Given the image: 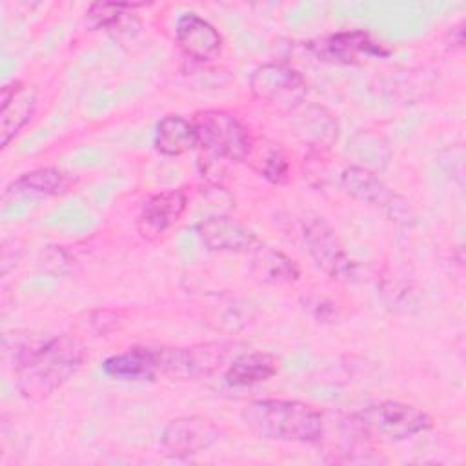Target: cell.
Masks as SVG:
<instances>
[{
	"mask_svg": "<svg viewBox=\"0 0 466 466\" xmlns=\"http://www.w3.org/2000/svg\"><path fill=\"white\" fill-rule=\"evenodd\" d=\"M175 36L182 53L197 62L215 60L222 53L220 33L197 13H186L177 20Z\"/></svg>",
	"mask_w": 466,
	"mask_h": 466,
	"instance_id": "4fadbf2b",
	"label": "cell"
},
{
	"mask_svg": "<svg viewBox=\"0 0 466 466\" xmlns=\"http://www.w3.org/2000/svg\"><path fill=\"white\" fill-rule=\"evenodd\" d=\"M197 146L213 160L240 162L249 153V138L244 126L228 111L206 109L195 115Z\"/></svg>",
	"mask_w": 466,
	"mask_h": 466,
	"instance_id": "3957f363",
	"label": "cell"
},
{
	"mask_svg": "<svg viewBox=\"0 0 466 466\" xmlns=\"http://www.w3.org/2000/svg\"><path fill=\"white\" fill-rule=\"evenodd\" d=\"M102 370L107 377L127 382L153 380L160 375L158 350L149 348H131L124 353L113 355L104 360Z\"/></svg>",
	"mask_w": 466,
	"mask_h": 466,
	"instance_id": "2e32d148",
	"label": "cell"
},
{
	"mask_svg": "<svg viewBox=\"0 0 466 466\" xmlns=\"http://www.w3.org/2000/svg\"><path fill=\"white\" fill-rule=\"evenodd\" d=\"M288 169H289V164L284 157L282 151H271L264 162V167H262V175L264 178H268L269 182L273 184H280L288 178Z\"/></svg>",
	"mask_w": 466,
	"mask_h": 466,
	"instance_id": "44dd1931",
	"label": "cell"
},
{
	"mask_svg": "<svg viewBox=\"0 0 466 466\" xmlns=\"http://www.w3.org/2000/svg\"><path fill=\"white\" fill-rule=\"evenodd\" d=\"M36 109V91L20 80L5 84L0 95V144L9 142L29 124Z\"/></svg>",
	"mask_w": 466,
	"mask_h": 466,
	"instance_id": "7c38bea8",
	"label": "cell"
},
{
	"mask_svg": "<svg viewBox=\"0 0 466 466\" xmlns=\"http://www.w3.org/2000/svg\"><path fill=\"white\" fill-rule=\"evenodd\" d=\"M302 238L309 257L328 277L337 280H351L355 277V262L346 253L335 229L322 217L304 218Z\"/></svg>",
	"mask_w": 466,
	"mask_h": 466,
	"instance_id": "8992f818",
	"label": "cell"
},
{
	"mask_svg": "<svg viewBox=\"0 0 466 466\" xmlns=\"http://www.w3.org/2000/svg\"><path fill=\"white\" fill-rule=\"evenodd\" d=\"M220 439L218 426L204 415H184L173 419L162 431L160 446L169 457L197 455Z\"/></svg>",
	"mask_w": 466,
	"mask_h": 466,
	"instance_id": "9c48e42d",
	"label": "cell"
},
{
	"mask_svg": "<svg viewBox=\"0 0 466 466\" xmlns=\"http://www.w3.org/2000/svg\"><path fill=\"white\" fill-rule=\"evenodd\" d=\"M340 187L353 198L380 209L390 220L399 224H413V211L406 198L388 187L371 169L362 166H348L340 173Z\"/></svg>",
	"mask_w": 466,
	"mask_h": 466,
	"instance_id": "5b68a950",
	"label": "cell"
},
{
	"mask_svg": "<svg viewBox=\"0 0 466 466\" xmlns=\"http://www.w3.org/2000/svg\"><path fill=\"white\" fill-rule=\"evenodd\" d=\"M144 4H131V2H95L87 9V18L95 27L111 29L122 22L129 11L140 7Z\"/></svg>",
	"mask_w": 466,
	"mask_h": 466,
	"instance_id": "ffe728a7",
	"label": "cell"
},
{
	"mask_svg": "<svg viewBox=\"0 0 466 466\" xmlns=\"http://www.w3.org/2000/svg\"><path fill=\"white\" fill-rule=\"evenodd\" d=\"M315 51L320 56L337 60V62H357L359 58H368V56H384L388 55V49L377 40L371 38L370 33L353 29V31H342L329 35L322 38L319 44L313 46Z\"/></svg>",
	"mask_w": 466,
	"mask_h": 466,
	"instance_id": "5bb4252c",
	"label": "cell"
},
{
	"mask_svg": "<svg viewBox=\"0 0 466 466\" xmlns=\"http://www.w3.org/2000/svg\"><path fill=\"white\" fill-rule=\"evenodd\" d=\"M353 419L364 431H375L393 441L410 439L431 426V417L424 410L399 400L370 404L357 411Z\"/></svg>",
	"mask_w": 466,
	"mask_h": 466,
	"instance_id": "277c9868",
	"label": "cell"
},
{
	"mask_svg": "<svg viewBox=\"0 0 466 466\" xmlns=\"http://www.w3.org/2000/svg\"><path fill=\"white\" fill-rule=\"evenodd\" d=\"M155 149L166 157H178L197 147V131L193 122L180 115L164 116L155 129Z\"/></svg>",
	"mask_w": 466,
	"mask_h": 466,
	"instance_id": "d6986e66",
	"label": "cell"
},
{
	"mask_svg": "<svg viewBox=\"0 0 466 466\" xmlns=\"http://www.w3.org/2000/svg\"><path fill=\"white\" fill-rule=\"evenodd\" d=\"M73 178L58 169V167H40L29 173H24L16 180H13L4 195L2 200L7 198H27V197H58L71 189Z\"/></svg>",
	"mask_w": 466,
	"mask_h": 466,
	"instance_id": "9a60e30c",
	"label": "cell"
},
{
	"mask_svg": "<svg viewBox=\"0 0 466 466\" xmlns=\"http://www.w3.org/2000/svg\"><path fill=\"white\" fill-rule=\"evenodd\" d=\"M228 353L224 344H200L191 348H162L158 350L160 375L173 380H189L209 375L220 366Z\"/></svg>",
	"mask_w": 466,
	"mask_h": 466,
	"instance_id": "ba28073f",
	"label": "cell"
},
{
	"mask_svg": "<svg viewBox=\"0 0 466 466\" xmlns=\"http://www.w3.org/2000/svg\"><path fill=\"white\" fill-rule=\"evenodd\" d=\"M280 360L268 351H251L233 359L226 371V382L229 386H253L269 380L279 373Z\"/></svg>",
	"mask_w": 466,
	"mask_h": 466,
	"instance_id": "e0dca14e",
	"label": "cell"
},
{
	"mask_svg": "<svg viewBox=\"0 0 466 466\" xmlns=\"http://www.w3.org/2000/svg\"><path fill=\"white\" fill-rule=\"evenodd\" d=\"M187 206V197L182 189H164L144 200L137 217V229L142 238L155 240L171 229Z\"/></svg>",
	"mask_w": 466,
	"mask_h": 466,
	"instance_id": "30bf717a",
	"label": "cell"
},
{
	"mask_svg": "<svg viewBox=\"0 0 466 466\" xmlns=\"http://www.w3.org/2000/svg\"><path fill=\"white\" fill-rule=\"evenodd\" d=\"M249 89L257 100L295 109L308 95V82L297 69L282 64H262L251 73Z\"/></svg>",
	"mask_w": 466,
	"mask_h": 466,
	"instance_id": "52a82bcc",
	"label": "cell"
},
{
	"mask_svg": "<svg viewBox=\"0 0 466 466\" xmlns=\"http://www.w3.org/2000/svg\"><path fill=\"white\" fill-rule=\"evenodd\" d=\"M197 237L211 251L251 253L260 242L251 229L228 215H213L195 226Z\"/></svg>",
	"mask_w": 466,
	"mask_h": 466,
	"instance_id": "8fae6325",
	"label": "cell"
},
{
	"mask_svg": "<svg viewBox=\"0 0 466 466\" xmlns=\"http://www.w3.org/2000/svg\"><path fill=\"white\" fill-rule=\"evenodd\" d=\"M251 253H253L251 275L258 282L271 284V286L291 284L300 275L297 264L289 257H286L282 251L258 244Z\"/></svg>",
	"mask_w": 466,
	"mask_h": 466,
	"instance_id": "ac0fdd59",
	"label": "cell"
},
{
	"mask_svg": "<svg viewBox=\"0 0 466 466\" xmlns=\"http://www.w3.org/2000/svg\"><path fill=\"white\" fill-rule=\"evenodd\" d=\"M84 346L71 335L36 342L15 366L16 390L29 402H42L60 390L82 366Z\"/></svg>",
	"mask_w": 466,
	"mask_h": 466,
	"instance_id": "6da1fadb",
	"label": "cell"
},
{
	"mask_svg": "<svg viewBox=\"0 0 466 466\" xmlns=\"http://www.w3.org/2000/svg\"><path fill=\"white\" fill-rule=\"evenodd\" d=\"M242 420L258 437L282 442H319L326 430L319 410L286 399L255 400L242 410Z\"/></svg>",
	"mask_w": 466,
	"mask_h": 466,
	"instance_id": "7a4b0ae2",
	"label": "cell"
}]
</instances>
